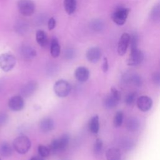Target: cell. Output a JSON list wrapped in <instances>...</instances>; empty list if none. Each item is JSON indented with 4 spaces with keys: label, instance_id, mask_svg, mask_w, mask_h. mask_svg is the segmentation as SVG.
Instances as JSON below:
<instances>
[{
    "label": "cell",
    "instance_id": "25",
    "mask_svg": "<svg viewBox=\"0 0 160 160\" xmlns=\"http://www.w3.org/2000/svg\"><path fill=\"white\" fill-rule=\"evenodd\" d=\"M150 19L153 21L160 19V4H156L151 9L149 14Z\"/></svg>",
    "mask_w": 160,
    "mask_h": 160
},
{
    "label": "cell",
    "instance_id": "8",
    "mask_svg": "<svg viewBox=\"0 0 160 160\" xmlns=\"http://www.w3.org/2000/svg\"><path fill=\"white\" fill-rule=\"evenodd\" d=\"M8 106L12 111H21L24 106V98L21 95L12 96L8 101Z\"/></svg>",
    "mask_w": 160,
    "mask_h": 160
},
{
    "label": "cell",
    "instance_id": "27",
    "mask_svg": "<svg viewBox=\"0 0 160 160\" xmlns=\"http://www.w3.org/2000/svg\"><path fill=\"white\" fill-rule=\"evenodd\" d=\"M136 99H137L136 92H131L126 96L124 101L127 105L131 106L136 101H137Z\"/></svg>",
    "mask_w": 160,
    "mask_h": 160
},
{
    "label": "cell",
    "instance_id": "30",
    "mask_svg": "<svg viewBox=\"0 0 160 160\" xmlns=\"http://www.w3.org/2000/svg\"><path fill=\"white\" fill-rule=\"evenodd\" d=\"M38 151L39 156L43 158H46L51 154L49 147L44 145H39L38 148Z\"/></svg>",
    "mask_w": 160,
    "mask_h": 160
},
{
    "label": "cell",
    "instance_id": "22",
    "mask_svg": "<svg viewBox=\"0 0 160 160\" xmlns=\"http://www.w3.org/2000/svg\"><path fill=\"white\" fill-rule=\"evenodd\" d=\"M64 7L68 14H72L76 9V0H64Z\"/></svg>",
    "mask_w": 160,
    "mask_h": 160
},
{
    "label": "cell",
    "instance_id": "5",
    "mask_svg": "<svg viewBox=\"0 0 160 160\" xmlns=\"http://www.w3.org/2000/svg\"><path fill=\"white\" fill-rule=\"evenodd\" d=\"M130 9L127 8H119L112 14V21L118 25H123L127 19Z\"/></svg>",
    "mask_w": 160,
    "mask_h": 160
},
{
    "label": "cell",
    "instance_id": "11",
    "mask_svg": "<svg viewBox=\"0 0 160 160\" xmlns=\"http://www.w3.org/2000/svg\"><path fill=\"white\" fill-rule=\"evenodd\" d=\"M86 56L89 62L96 63L101 57V50L98 47H92L87 51Z\"/></svg>",
    "mask_w": 160,
    "mask_h": 160
},
{
    "label": "cell",
    "instance_id": "41",
    "mask_svg": "<svg viewBox=\"0 0 160 160\" xmlns=\"http://www.w3.org/2000/svg\"><path fill=\"white\" fill-rule=\"evenodd\" d=\"M30 160H36V157H32Z\"/></svg>",
    "mask_w": 160,
    "mask_h": 160
},
{
    "label": "cell",
    "instance_id": "37",
    "mask_svg": "<svg viewBox=\"0 0 160 160\" xmlns=\"http://www.w3.org/2000/svg\"><path fill=\"white\" fill-rule=\"evenodd\" d=\"M8 120V116L4 112H0V126L6 123Z\"/></svg>",
    "mask_w": 160,
    "mask_h": 160
},
{
    "label": "cell",
    "instance_id": "15",
    "mask_svg": "<svg viewBox=\"0 0 160 160\" xmlns=\"http://www.w3.org/2000/svg\"><path fill=\"white\" fill-rule=\"evenodd\" d=\"M126 128L130 132H136L140 127V122L136 117H130L126 121Z\"/></svg>",
    "mask_w": 160,
    "mask_h": 160
},
{
    "label": "cell",
    "instance_id": "21",
    "mask_svg": "<svg viewBox=\"0 0 160 160\" xmlns=\"http://www.w3.org/2000/svg\"><path fill=\"white\" fill-rule=\"evenodd\" d=\"M89 129L93 134H97L99 130V119L98 115L91 118L89 122Z\"/></svg>",
    "mask_w": 160,
    "mask_h": 160
},
{
    "label": "cell",
    "instance_id": "6",
    "mask_svg": "<svg viewBox=\"0 0 160 160\" xmlns=\"http://www.w3.org/2000/svg\"><path fill=\"white\" fill-rule=\"evenodd\" d=\"M143 52L138 48L131 49L127 64L129 66H137L140 64L144 60Z\"/></svg>",
    "mask_w": 160,
    "mask_h": 160
},
{
    "label": "cell",
    "instance_id": "31",
    "mask_svg": "<svg viewBox=\"0 0 160 160\" xmlns=\"http://www.w3.org/2000/svg\"><path fill=\"white\" fill-rule=\"evenodd\" d=\"M50 152L52 154H56L58 152H60L59 150V143L58 139H54L52 141L49 147Z\"/></svg>",
    "mask_w": 160,
    "mask_h": 160
},
{
    "label": "cell",
    "instance_id": "39",
    "mask_svg": "<svg viewBox=\"0 0 160 160\" xmlns=\"http://www.w3.org/2000/svg\"><path fill=\"white\" fill-rule=\"evenodd\" d=\"M108 68H109V65H108V59H107L106 58H104V60H103V63H102V71L105 72L108 70Z\"/></svg>",
    "mask_w": 160,
    "mask_h": 160
},
{
    "label": "cell",
    "instance_id": "7",
    "mask_svg": "<svg viewBox=\"0 0 160 160\" xmlns=\"http://www.w3.org/2000/svg\"><path fill=\"white\" fill-rule=\"evenodd\" d=\"M38 88V84L35 81H30L26 82L21 89V96L23 98L31 96Z\"/></svg>",
    "mask_w": 160,
    "mask_h": 160
},
{
    "label": "cell",
    "instance_id": "19",
    "mask_svg": "<svg viewBox=\"0 0 160 160\" xmlns=\"http://www.w3.org/2000/svg\"><path fill=\"white\" fill-rule=\"evenodd\" d=\"M37 42L41 47H46L48 43V39L46 32L42 30H38L36 33Z\"/></svg>",
    "mask_w": 160,
    "mask_h": 160
},
{
    "label": "cell",
    "instance_id": "32",
    "mask_svg": "<svg viewBox=\"0 0 160 160\" xmlns=\"http://www.w3.org/2000/svg\"><path fill=\"white\" fill-rule=\"evenodd\" d=\"M121 145L124 149L130 150L134 147V142L129 139L124 138L121 141Z\"/></svg>",
    "mask_w": 160,
    "mask_h": 160
},
{
    "label": "cell",
    "instance_id": "28",
    "mask_svg": "<svg viewBox=\"0 0 160 160\" xmlns=\"http://www.w3.org/2000/svg\"><path fill=\"white\" fill-rule=\"evenodd\" d=\"M90 26L91 29L94 31H101L104 28V24L103 22L99 19L94 20L91 22Z\"/></svg>",
    "mask_w": 160,
    "mask_h": 160
},
{
    "label": "cell",
    "instance_id": "29",
    "mask_svg": "<svg viewBox=\"0 0 160 160\" xmlns=\"http://www.w3.org/2000/svg\"><path fill=\"white\" fill-rule=\"evenodd\" d=\"M103 148V143L101 139H97L94 144L93 146V152L95 154L98 155L100 154L102 151Z\"/></svg>",
    "mask_w": 160,
    "mask_h": 160
},
{
    "label": "cell",
    "instance_id": "33",
    "mask_svg": "<svg viewBox=\"0 0 160 160\" xmlns=\"http://www.w3.org/2000/svg\"><path fill=\"white\" fill-rule=\"evenodd\" d=\"M75 51L72 48H68L64 52V56L66 59H72L75 56Z\"/></svg>",
    "mask_w": 160,
    "mask_h": 160
},
{
    "label": "cell",
    "instance_id": "38",
    "mask_svg": "<svg viewBox=\"0 0 160 160\" xmlns=\"http://www.w3.org/2000/svg\"><path fill=\"white\" fill-rule=\"evenodd\" d=\"M48 29L49 30H52L56 26V20L54 18H51L49 19V20L48 21Z\"/></svg>",
    "mask_w": 160,
    "mask_h": 160
},
{
    "label": "cell",
    "instance_id": "1",
    "mask_svg": "<svg viewBox=\"0 0 160 160\" xmlns=\"http://www.w3.org/2000/svg\"><path fill=\"white\" fill-rule=\"evenodd\" d=\"M31 141L26 136H20L17 137L12 142V146L14 150L20 154H26L31 148Z\"/></svg>",
    "mask_w": 160,
    "mask_h": 160
},
{
    "label": "cell",
    "instance_id": "2",
    "mask_svg": "<svg viewBox=\"0 0 160 160\" xmlns=\"http://www.w3.org/2000/svg\"><path fill=\"white\" fill-rule=\"evenodd\" d=\"M16 62V58L11 54L4 53L0 55V68L5 72L12 70L15 66Z\"/></svg>",
    "mask_w": 160,
    "mask_h": 160
},
{
    "label": "cell",
    "instance_id": "34",
    "mask_svg": "<svg viewBox=\"0 0 160 160\" xmlns=\"http://www.w3.org/2000/svg\"><path fill=\"white\" fill-rule=\"evenodd\" d=\"M151 79L154 84L160 86V72H155L152 74Z\"/></svg>",
    "mask_w": 160,
    "mask_h": 160
},
{
    "label": "cell",
    "instance_id": "3",
    "mask_svg": "<svg viewBox=\"0 0 160 160\" xmlns=\"http://www.w3.org/2000/svg\"><path fill=\"white\" fill-rule=\"evenodd\" d=\"M53 89L55 94L58 96L64 98L69 94L71 89V86L68 81L60 79L55 82Z\"/></svg>",
    "mask_w": 160,
    "mask_h": 160
},
{
    "label": "cell",
    "instance_id": "12",
    "mask_svg": "<svg viewBox=\"0 0 160 160\" xmlns=\"http://www.w3.org/2000/svg\"><path fill=\"white\" fill-rule=\"evenodd\" d=\"M74 76L77 80L80 82L86 81L89 77V71L88 68L84 66H80L76 69Z\"/></svg>",
    "mask_w": 160,
    "mask_h": 160
},
{
    "label": "cell",
    "instance_id": "40",
    "mask_svg": "<svg viewBox=\"0 0 160 160\" xmlns=\"http://www.w3.org/2000/svg\"><path fill=\"white\" fill-rule=\"evenodd\" d=\"M36 160H45V159H44V158L39 156L38 157H36Z\"/></svg>",
    "mask_w": 160,
    "mask_h": 160
},
{
    "label": "cell",
    "instance_id": "9",
    "mask_svg": "<svg viewBox=\"0 0 160 160\" xmlns=\"http://www.w3.org/2000/svg\"><path fill=\"white\" fill-rule=\"evenodd\" d=\"M129 42H130V35L127 32L123 33L121 36L118 42V52L119 55L123 56L126 52L128 48L129 45Z\"/></svg>",
    "mask_w": 160,
    "mask_h": 160
},
{
    "label": "cell",
    "instance_id": "10",
    "mask_svg": "<svg viewBox=\"0 0 160 160\" xmlns=\"http://www.w3.org/2000/svg\"><path fill=\"white\" fill-rule=\"evenodd\" d=\"M136 104L139 109L143 112H146L151 108L152 100L148 96H141L137 99Z\"/></svg>",
    "mask_w": 160,
    "mask_h": 160
},
{
    "label": "cell",
    "instance_id": "4",
    "mask_svg": "<svg viewBox=\"0 0 160 160\" xmlns=\"http://www.w3.org/2000/svg\"><path fill=\"white\" fill-rule=\"evenodd\" d=\"M18 8L20 13L26 16H31L35 11V4L32 0H19Z\"/></svg>",
    "mask_w": 160,
    "mask_h": 160
},
{
    "label": "cell",
    "instance_id": "35",
    "mask_svg": "<svg viewBox=\"0 0 160 160\" xmlns=\"http://www.w3.org/2000/svg\"><path fill=\"white\" fill-rule=\"evenodd\" d=\"M138 36L136 34H132V36H130V42L129 45L131 47V49L138 48L137 45H138Z\"/></svg>",
    "mask_w": 160,
    "mask_h": 160
},
{
    "label": "cell",
    "instance_id": "26",
    "mask_svg": "<svg viewBox=\"0 0 160 160\" xmlns=\"http://www.w3.org/2000/svg\"><path fill=\"white\" fill-rule=\"evenodd\" d=\"M123 118H124L123 112L121 111H118L114 117V119H113L114 126L116 128H118L121 126L123 122Z\"/></svg>",
    "mask_w": 160,
    "mask_h": 160
},
{
    "label": "cell",
    "instance_id": "14",
    "mask_svg": "<svg viewBox=\"0 0 160 160\" xmlns=\"http://www.w3.org/2000/svg\"><path fill=\"white\" fill-rule=\"evenodd\" d=\"M39 128L41 131L44 132H49L52 130L54 128V123L52 119L46 118L42 119L39 123Z\"/></svg>",
    "mask_w": 160,
    "mask_h": 160
},
{
    "label": "cell",
    "instance_id": "16",
    "mask_svg": "<svg viewBox=\"0 0 160 160\" xmlns=\"http://www.w3.org/2000/svg\"><path fill=\"white\" fill-rule=\"evenodd\" d=\"M106 158L107 160H120L121 153L120 150L116 148H111L106 151Z\"/></svg>",
    "mask_w": 160,
    "mask_h": 160
},
{
    "label": "cell",
    "instance_id": "18",
    "mask_svg": "<svg viewBox=\"0 0 160 160\" xmlns=\"http://www.w3.org/2000/svg\"><path fill=\"white\" fill-rule=\"evenodd\" d=\"M13 153L12 146L7 142H3L0 145V154L5 158L10 157Z\"/></svg>",
    "mask_w": 160,
    "mask_h": 160
},
{
    "label": "cell",
    "instance_id": "36",
    "mask_svg": "<svg viewBox=\"0 0 160 160\" xmlns=\"http://www.w3.org/2000/svg\"><path fill=\"white\" fill-rule=\"evenodd\" d=\"M111 95L118 101H120L121 98V95L120 92L114 87H112L111 89Z\"/></svg>",
    "mask_w": 160,
    "mask_h": 160
},
{
    "label": "cell",
    "instance_id": "13",
    "mask_svg": "<svg viewBox=\"0 0 160 160\" xmlns=\"http://www.w3.org/2000/svg\"><path fill=\"white\" fill-rule=\"evenodd\" d=\"M20 52L22 57L27 60L32 59L36 56V51L35 49L29 46H22L20 50Z\"/></svg>",
    "mask_w": 160,
    "mask_h": 160
},
{
    "label": "cell",
    "instance_id": "23",
    "mask_svg": "<svg viewBox=\"0 0 160 160\" xmlns=\"http://www.w3.org/2000/svg\"><path fill=\"white\" fill-rule=\"evenodd\" d=\"M118 102L111 94H109L104 99V106L107 109H112L117 106Z\"/></svg>",
    "mask_w": 160,
    "mask_h": 160
},
{
    "label": "cell",
    "instance_id": "24",
    "mask_svg": "<svg viewBox=\"0 0 160 160\" xmlns=\"http://www.w3.org/2000/svg\"><path fill=\"white\" fill-rule=\"evenodd\" d=\"M58 139L60 151H64L67 149L69 142V136L68 134H64Z\"/></svg>",
    "mask_w": 160,
    "mask_h": 160
},
{
    "label": "cell",
    "instance_id": "42",
    "mask_svg": "<svg viewBox=\"0 0 160 160\" xmlns=\"http://www.w3.org/2000/svg\"><path fill=\"white\" fill-rule=\"evenodd\" d=\"M0 160H1V158H0Z\"/></svg>",
    "mask_w": 160,
    "mask_h": 160
},
{
    "label": "cell",
    "instance_id": "17",
    "mask_svg": "<svg viewBox=\"0 0 160 160\" xmlns=\"http://www.w3.org/2000/svg\"><path fill=\"white\" fill-rule=\"evenodd\" d=\"M50 52L53 58H58L61 52V47L57 38L52 39L50 45Z\"/></svg>",
    "mask_w": 160,
    "mask_h": 160
},
{
    "label": "cell",
    "instance_id": "20",
    "mask_svg": "<svg viewBox=\"0 0 160 160\" xmlns=\"http://www.w3.org/2000/svg\"><path fill=\"white\" fill-rule=\"evenodd\" d=\"M124 80H126V82H130L137 87L141 86L142 83V78H141L140 76H139L137 74L126 75L124 78Z\"/></svg>",
    "mask_w": 160,
    "mask_h": 160
}]
</instances>
